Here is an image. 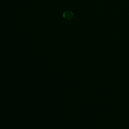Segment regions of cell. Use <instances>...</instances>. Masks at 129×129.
I'll list each match as a JSON object with an SVG mask.
<instances>
[{"label": "cell", "instance_id": "obj_1", "mask_svg": "<svg viewBox=\"0 0 129 129\" xmlns=\"http://www.w3.org/2000/svg\"><path fill=\"white\" fill-rule=\"evenodd\" d=\"M62 16L65 19L70 21L73 19L74 14L71 11H66L62 14Z\"/></svg>", "mask_w": 129, "mask_h": 129}]
</instances>
